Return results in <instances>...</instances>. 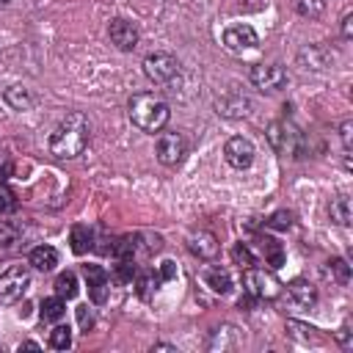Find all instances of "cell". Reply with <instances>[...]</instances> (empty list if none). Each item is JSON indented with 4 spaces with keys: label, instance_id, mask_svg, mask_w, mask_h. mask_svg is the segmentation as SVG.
I'll return each mask as SVG.
<instances>
[{
    "label": "cell",
    "instance_id": "6da1fadb",
    "mask_svg": "<svg viewBox=\"0 0 353 353\" xmlns=\"http://www.w3.org/2000/svg\"><path fill=\"white\" fill-rule=\"evenodd\" d=\"M88 138H91V124L83 113H66L52 135H50V152L58 157V160H72V157H80L88 146Z\"/></svg>",
    "mask_w": 353,
    "mask_h": 353
},
{
    "label": "cell",
    "instance_id": "7a4b0ae2",
    "mask_svg": "<svg viewBox=\"0 0 353 353\" xmlns=\"http://www.w3.org/2000/svg\"><path fill=\"white\" fill-rule=\"evenodd\" d=\"M127 116L130 121L141 130V132H160L165 124H168V102L154 94V91H141V94H132L130 105H127Z\"/></svg>",
    "mask_w": 353,
    "mask_h": 353
},
{
    "label": "cell",
    "instance_id": "3957f363",
    "mask_svg": "<svg viewBox=\"0 0 353 353\" xmlns=\"http://www.w3.org/2000/svg\"><path fill=\"white\" fill-rule=\"evenodd\" d=\"M268 143L279 152V154H290V157H303V132L290 121V119H279L268 124Z\"/></svg>",
    "mask_w": 353,
    "mask_h": 353
},
{
    "label": "cell",
    "instance_id": "277c9868",
    "mask_svg": "<svg viewBox=\"0 0 353 353\" xmlns=\"http://www.w3.org/2000/svg\"><path fill=\"white\" fill-rule=\"evenodd\" d=\"M243 287L251 298H262V301H273L281 292L279 279L273 276V270H265V268H245Z\"/></svg>",
    "mask_w": 353,
    "mask_h": 353
},
{
    "label": "cell",
    "instance_id": "5b68a950",
    "mask_svg": "<svg viewBox=\"0 0 353 353\" xmlns=\"http://www.w3.org/2000/svg\"><path fill=\"white\" fill-rule=\"evenodd\" d=\"M30 287V270L22 265L8 268L0 276V303H17Z\"/></svg>",
    "mask_w": 353,
    "mask_h": 353
},
{
    "label": "cell",
    "instance_id": "8992f818",
    "mask_svg": "<svg viewBox=\"0 0 353 353\" xmlns=\"http://www.w3.org/2000/svg\"><path fill=\"white\" fill-rule=\"evenodd\" d=\"M143 74H146L152 83L163 85V83H171V80L179 74V63H176V58L168 55V52H152V55L143 58Z\"/></svg>",
    "mask_w": 353,
    "mask_h": 353
},
{
    "label": "cell",
    "instance_id": "52a82bcc",
    "mask_svg": "<svg viewBox=\"0 0 353 353\" xmlns=\"http://www.w3.org/2000/svg\"><path fill=\"white\" fill-rule=\"evenodd\" d=\"M248 77L259 91H279L287 83V72L276 63H256V66H251Z\"/></svg>",
    "mask_w": 353,
    "mask_h": 353
},
{
    "label": "cell",
    "instance_id": "ba28073f",
    "mask_svg": "<svg viewBox=\"0 0 353 353\" xmlns=\"http://www.w3.org/2000/svg\"><path fill=\"white\" fill-rule=\"evenodd\" d=\"M185 138L179 132H160L157 138V146H154V154L163 165H179V160L185 157Z\"/></svg>",
    "mask_w": 353,
    "mask_h": 353
},
{
    "label": "cell",
    "instance_id": "9c48e42d",
    "mask_svg": "<svg viewBox=\"0 0 353 353\" xmlns=\"http://www.w3.org/2000/svg\"><path fill=\"white\" fill-rule=\"evenodd\" d=\"M223 157H226V163L232 168H240L243 171V168H248L254 163V143L248 138H243V135H234V138L226 141Z\"/></svg>",
    "mask_w": 353,
    "mask_h": 353
},
{
    "label": "cell",
    "instance_id": "30bf717a",
    "mask_svg": "<svg viewBox=\"0 0 353 353\" xmlns=\"http://www.w3.org/2000/svg\"><path fill=\"white\" fill-rule=\"evenodd\" d=\"M83 276L88 281V298L94 303H105L108 301V292H110V279L105 273V268L99 265H85L83 268Z\"/></svg>",
    "mask_w": 353,
    "mask_h": 353
},
{
    "label": "cell",
    "instance_id": "8fae6325",
    "mask_svg": "<svg viewBox=\"0 0 353 353\" xmlns=\"http://www.w3.org/2000/svg\"><path fill=\"white\" fill-rule=\"evenodd\" d=\"M108 36H110V41H113L119 50H124V52L135 50V44H138V28H135L132 22H127V19H113V22L108 25Z\"/></svg>",
    "mask_w": 353,
    "mask_h": 353
},
{
    "label": "cell",
    "instance_id": "7c38bea8",
    "mask_svg": "<svg viewBox=\"0 0 353 353\" xmlns=\"http://www.w3.org/2000/svg\"><path fill=\"white\" fill-rule=\"evenodd\" d=\"M287 298H290V303L298 306V309H312V306L317 303V290H314V284L306 281V279H292V281L287 284Z\"/></svg>",
    "mask_w": 353,
    "mask_h": 353
},
{
    "label": "cell",
    "instance_id": "4fadbf2b",
    "mask_svg": "<svg viewBox=\"0 0 353 353\" xmlns=\"http://www.w3.org/2000/svg\"><path fill=\"white\" fill-rule=\"evenodd\" d=\"M223 44H226L229 50L240 52V50L256 47V44H259V36H256V30H254L251 25H234V28H226V33H223Z\"/></svg>",
    "mask_w": 353,
    "mask_h": 353
},
{
    "label": "cell",
    "instance_id": "5bb4252c",
    "mask_svg": "<svg viewBox=\"0 0 353 353\" xmlns=\"http://www.w3.org/2000/svg\"><path fill=\"white\" fill-rule=\"evenodd\" d=\"M188 251L193 256H199V259H212L218 254V237L212 232H204L201 229V232H196V234L188 237Z\"/></svg>",
    "mask_w": 353,
    "mask_h": 353
},
{
    "label": "cell",
    "instance_id": "9a60e30c",
    "mask_svg": "<svg viewBox=\"0 0 353 353\" xmlns=\"http://www.w3.org/2000/svg\"><path fill=\"white\" fill-rule=\"evenodd\" d=\"M201 279H204V284H207L212 292H218V295H226V292L232 290V276H229V270L221 268V265L204 268V270H201Z\"/></svg>",
    "mask_w": 353,
    "mask_h": 353
},
{
    "label": "cell",
    "instance_id": "2e32d148",
    "mask_svg": "<svg viewBox=\"0 0 353 353\" xmlns=\"http://www.w3.org/2000/svg\"><path fill=\"white\" fill-rule=\"evenodd\" d=\"M28 262H30L36 270L50 273V270H55V265H58V251H55L52 245H36V248L30 251Z\"/></svg>",
    "mask_w": 353,
    "mask_h": 353
},
{
    "label": "cell",
    "instance_id": "e0dca14e",
    "mask_svg": "<svg viewBox=\"0 0 353 353\" xmlns=\"http://www.w3.org/2000/svg\"><path fill=\"white\" fill-rule=\"evenodd\" d=\"M328 215H331V221H334V223L347 226V223H350V196H347V193H339L336 199H331Z\"/></svg>",
    "mask_w": 353,
    "mask_h": 353
},
{
    "label": "cell",
    "instance_id": "ac0fdd59",
    "mask_svg": "<svg viewBox=\"0 0 353 353\" xmlns=\"http://www.w3.org/2000/svg\"><path fill=\"white\" fill-rule=\"evenodd\" d=\"M262 254H265V265H268L270 270H279V268L284 265V248H281L279 240L262 237Z\"/></svg>",
    "mask_w": 353,
    "mask_h": 353
},
{
    "label": "cell",
    "instance_id": "d6986e66",
    "mask_svg": "<svg viewBox=\"0 0 353 353\" xmlns=\"http://www.w3.org/2000/svg\"><path fill=\"white\" fill-rule=\"evenodd\" d=\"M77 292H80V284H77L74 270H63V273H58V279H55V295H61L63 301H72Z\"/></svg>",
    "mask_w": 353,
    "mask_h": 353
},
{
    "label": "cell",
    "instance_id": "ffe728a7",
    "mask_svg": "<svg viewBox=\"0 0 353 353\" xmlns=\"http://www.w3.org/2000/svg\"><path fill=\"white\" fill-rule=\"evenodd\" d=\"M66 314V301L61 295H50L41 301V320L44 323H58Z\"/></svg>",
    "mask_w": 353,
    "mask_h": 353
},
{
    "label": "cell",
    "instance_id": "44dd1931",
    "mask_svg": "<svg viewBox=\"0 0 353 353\" xmlns=\"http://www.w3.org/2000/svg\"><path fill=\"white\" fill-rule=\"evenodd\" d=\"M6 102L14 110H28L33 105V94L28 88H22V85H11V88H6Z\"/></svg>",
    "mask_w": 353,
    "mask_h": 353
},
{
    "label": "cell",
    "instance_id": "7402d4cb",
    "mask_svg": "<svg viewBox=\"0 0 353 353\" xmlns=\"http://www.w3.org/2000/svg\"><path fill=\"white\" fill-rule=\"evenodd\" d=\"M69 243H72V251L74 254H85L88 248H91V243H94V234H91V229L88 226H74L72 229V234H69Z\"/></svg>",
    "mask_w": 353,
    "mask_h": 353
},
{
    "label": "cell",
    "instance_id": "603a6c76",
    "mask_svg": "<svg viewBox=\"0 0 353 353\" xmlns=\"http://www.w3.org/2000/svg\"><path fill=\"white\" fill-rule=\"evenodd\" d=\"M135 251H138V237H121V240H116L113 245H110V254L116 256V259H132L135 256Z\"/></svg>",
    "mask_w": 353,
    "mask_h": 353
},
{
    "label": "cell",
    "instance_id": "cb8c5ba5",
    "mask_svg": "<svg viewBox=\"0 0 353 353\" xmlns=\"http://www.w3.org/2000/svg\"><path fill=\"white\" fill-rule=\"evenodd\" d=\"M218 113H223V116H245V113H248V99H245V97L221 99V102H218Z\"/></svg>",
    "mask_w": 353,
    "mask_h": 353
},
{
    "label": "cell",
    "instance_id": "d4e9b609",
    "mask_svg": "<svg viewBox=\"0 0 353 353\" xmlns=\"http://www.w3.org/2000/svg\"><path fill=\"white\" fill-rule=\"evenodd\" d=\"M50 347H55V350L72 347V328L69 325H55L50 331Z\"/></svg>",
    "mask_w": 353,
    "mask_h": 353
},
{
    "label": "cell",
    "instance_id": "484cf974",
    "mask_svg": "<svg viewBox=\"0 0 353 353\" xmlns=\"http://www.w3.org/2000/svg\"><path fill=\"white\" fill-rule=\"evenodd\" d=\"M232 259H234V265H240V270L256 265V256H254V251H251L245 243H237V245L232 248Z\"/></svg>",
    "mask_w": 353,
    "mask_h": 353
},
{
    "label": "cell",
    "instance_id": "4316f807",
    "mask_svg": "<svg viewBox=\"0 0 353 353\" xmlns=\"http://www.w3.org/2000/svg\"><path fill=\"white\" fill-rule=\"evenodd\" d=\"M295 8H298L301 17L317 19V17L325 11V0H295Z\"/></svg>",
    "mask_w": 353,
    "mask_h": 353
},
{
    "label": "cell",
    "instance_id": "83f0119b",
    "mask_svg": "<svg viewBox=\"0 0 353 353\" xmlns=\"http://www.w3.org/2000/svg\"><path fill=\"white\" fill-rule=\"evenodd\" d=\"M328 276L336 279L339 284H347L350 281V265L345 259H331L328 262Z\"/></svg>",
    "mask_w": 353,
    "mask_h": 353
},
{
    "label": "cell",
    "instance_id": "f1b7e54d",
    "mask_svg": "<svg viewBox=\"0 0 353 353\" xmlns=\"http://www.w3.org/2000/svg\"><path fill=\"white\" fill-rule=\"evenodd\" d=\"M157 284H160V276H152V273L135 276V287H138V295H141V298H149V295L157 290Z\"/></svg>",
    "mask_w": 353,
    "mask_h": 353
},
{
    "label": "cell",
    "instance_id": "f546056e",
    "mask_svg": "<svg viewBox=\"0 0 353 353\" xmlns=\"http://www.w3.org/2000/svg\"><path fill=\"white\" fill-rule=\"evenodd\" d=\"M268 226H270V229H279V232H281V229H290V226H292V212H290V210L273 212V215L268 218Z\"/></svg>",
    "mask_w": 353,
    "mask_h": 353
},
{
    "label": "cell",
    "instance_id": "4dcf8cb0",
    "mask_svg": "<svg viewBox=\"0 0 353 353\" xmlns=\"http://www.w3.org/2000/svg\"><path fill=\"white\" fill-rule=\"evenodd\" d=\"M19 237V226L11 221H0V245H11Z\"/></svg>",
    "mask_w": 353,
    "mask_h": 353
},
{
    "label": "cell",
    "instance_id": "1f68e13d",
    "mask_svg": "<svg viewBox=\"0 0 353 353\" xmlns=\"http://www.w3.org/2000/svg\"><path fill=\"white\" fill-rule=\"evenodd\" d=\"M138 273H135V265H132V259H119V265H116V279L119 281H132Z\"/></svg>",
    "mask_w": 353,
    "mask_h": 353
},
{
    "label": "cell",
    "instance_id": "d6a6232c",
    "mask_svg": "<svg viewBox=\"0 0 353 353\" xmlns=\"http://www.w3.org/2000/svg\"><path fill=\"white\" fill-rule=\"evenodd\" d=\"M14 204H17V201H14L11 188L0 182V215H3V212H8V210H14Z\"/></svg>",
    "mask_w": 353,
    "mask_h": 353
},
{
    "label": "cell",
    "instance_id": "836d02e7",
    "mask_svg": "<svg viewBox=\"0 0 353 353\" xmlns=\"http://www.w3.org/2000/svg\"><path fill=\"white\" fill-rule=\"evenodd\" d=\"M77 325H80L83 331H91V325H94V312H91L88 306H77Z\"/></svg>",
    "mask_w": 353,
    "mask_h": 353
},
{
    "label": "cell",
    "instance_id": "e575fe53",
    "mask_svg": "<svg viewBox=\"0 0 353 353\" xmlns=\"http://www.w3.org/2000/svg\"><path fill=\"white\" fill-rule=\"evenodd\" d=\"M171 279H176V265L171 259H165L160 265V281H171Z\"/></svg>",
    "mask_w": 353,
    "mask_h": 353
},
{
    "label": "cell",
    "instance_id": "d590c367",
    "mask_svg": "<svg viewBox=\"0 0 353 353\" xmlns=\"http://www.w3.org/2000/svg\"><path fill=\"white\" fill-rule=\"evenodd\" d=\"M336 342H339L342 347H347V345L353 342V339H350V325H347V323H345V325L336 331Z\"/></svg>",
    "mask_w": 353,
    "mask_h": 353
},
{
    "label": "cell",
    "instance_id": "8d00e7d4",
    "mask_svg": "<svg viewBox=\"0 0 353 353\" xmlns=\"http://www.w3.org/2000/svg\"><path fill=\"white\" fill-rule=\"evenodd\" d=\"M342 36H345V39L353 36V14H345V17H342Z\"/></svg>",
    "mask_w": 353,
    "mask_h": 353
},
{
    "label": "cell",
    "instance_id": "74e56055",
    "mask_svg": "<svg viewBox=\"0 0 353 353\" xmlns=\"http://www.w3.org/2000/svg\"><path fill=\"white\" fill-rule=\"evenodd\" d=\"M350 130H353V124L345 121V124H342V141H345V149H350Z\"/></svg>",
    "mask_w": 353,
    "mask_h": 353
},
{
    "label": "cell",
    "instance_id": "f35d334b",
    "mask_svg": "<svg viewBox=\"0 0 353 353\" xmlns=\"http://www.w3.org/2000/svg\"><path fill=\"white\" fill-rule=\"evenodd\" d=\"M154 350H171V353H174L176 347H174V345H165V342H157V345H154Z\"/></svg>",
    "mask_w": 353,
    "mask_h": 353
},
{
    "label": "cell",
    "instance_id": "ab89813d",
    "mask_svg": "<svg viewBox=\"0 0 353 353\" xmlns=\"http://www.w3.org/2000/svg\"><path fill=\"white\" fill-rule=\"evenodd\" d=\"M19 347H25V350H39V345H36V342H22Z\"/></svg>",
    "mask_w": 353,
    "mask_h": 353
},
{
    "label": "cell",
    "instance_id": "60d3db41",
    "mask_svg": "<svg viewBox=\"0 0 353 353\" xmlns=\"http://www.w3.org/2000/svg\"><path fill=\"white\" fill-rule=\"evenodd\" d=\"M0 3H3V6H6V3H11V0H0Z\"/></svg>",
    "mask_w": 353,
    "mask_h": 353
}]
</instances>
